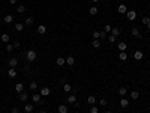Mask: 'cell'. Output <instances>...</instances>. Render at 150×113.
<instances>
[{"label": "cell", "instance_id": "obj_48", "mask_svg": "<svg viewBox=\"0 0 150 113\" xmlns=\"http://www.w3.org/2000/svg\"><path fill=\"white\" fill-rule=\"evenodd\" d=\"M107 113H111V112H107Z\"/></svg>", "mask_w": 150, "mask_h": 113}, {"label": "cell", "instance_id": "obj_28", "mask_svg": "<svg viewBox=\"0 0 150 113\" xmlns=\"http://www.w3.org/2000/svg\"><path fill=\"white\" fill-rule=\"evenodd\" d=\"M138 96H140V92H138V91H132V92H131V98H132V100H137Z\"/></svg>", "mask_w": 150, "mask_h": 113}, {"label": "cell", "instance_id": "obj_4", "mask_svg": "<svg viewBox=\"0 0 150 113\" xmlns=\"http://www.w3.org/2000/svg\"><path fill=\"white\" fill-rule=\"evenodd\" d=\"M8 63H9L11 68H15V66L18 65V59H17V57H11L9 60H8Z\"/></svg>", "mask_w": 150, "mask_h": 113}, {"label": "cell", "instance_id": "obj_39", "mask_svg": "<svg viewBox=\"0 0 150 113\" xmlns=\"http://www.w3.org/2000/svg\"><path fill=\"white\" fill-rule=\"evenodd\" d=\"M14 48H15V47H14V44H8V45H6V50H8V51H12Z\"/></svg>", "mask_w": 150, "mask_h": 113}, {"label": "cell", "instance_id": "obj_17", "mask_svg": "<svg viewBox=\"0 0 150 113\" xmlns=\"http://www.w3.org/2000/svg\"><path fill=\"white\" fill-rule=\"evenodd\" d=\"M131 33H132L134 36H135V38H141V33H140V30L137 29V27H134V29L131 30Z\"/></svg>", "mask_w": 150, "mask_h": 113}, {"label": "cell", "instance_id": "obj_11", "mask_svg": "<svg viewBox=\"0 0 150 113\" xmlns=\"http://www.w3.org/2000/svg\"><path fill=\"white\" fill-rule=\"evenodd\" d=\"M33 109H35V106H32V104H26V106H24V112H26V113H32Z\"/></svg>", "mask_w": 150, "mask_h": 113}, {"label": "cell", "instance_id": "obj_47", "mask_svg": "<svg viewBox=\"0 0 150 113\" xmlns=\"http://www.w3.org/2000/svg\"><path fill=\"white\" fill-rule=\"evenodd\" d=\"M41 113H47V112H45V110H42V112H41Z\"/></svg>", "mask_w": 150, "mask_h": 113}, {"label": "cell", "instance_id": "obj_32", "mask_svg": "<svg viewBox=\"0 0 150 113\" xmlns=\"http://www.w3.org/2000/svg\"><path fill=\"white\" fill-rule=\"evenodd\" d=\"M128 94V91H126V87H120L119 89V95H122V96H125Z\"/></svg>", "mask_w": 150, "mask_h": 113}, {"label": "cell", "instance_id": "obj_26", "mask_svg": "<svg viewBox=\"0 0 150 113\" xmlns=\"http://www.w3.org/2000/svg\"><path fill=\"white\" fill-rule=\"evenodd\" d=\"M57 110H59V113H68V107L62 104V106H59V109H57Z\"/></svg>", "mask_w": 150, "mask_h": 113}, {"label": "cell", "instance_id": "obj_19", "mask_svg": "<svg viewBox=\"0 0 150 113\" xmlns=\"http://www.w3.org/2000/svg\"><path fill=\"white\" fill-rule=\"evenodd\" d=\"M32 100H33V103H41V94H33Z\"/></svg>", "mask_w": 150, "mask_h": 113}, {"label": "cell", "instance_id": "obj_34", "mask_svg": "<svg viewBox=\"0 0 150 113\" xmlns=\"http://www.w3.org/2000/svg\"><path fill=\"white\" fill-rule=\"evenodd\" d=\"M141 23H143V24H146V26H147V24L150 23V18H149V17H143V20H141Z\"/></svg>", "mask_w": 150, "mask_h": 113}, {"label": "cell", "instance_id": "obj_44", "mask_svg": "<svg viewBox=\"0 0 150 113\" xmlns=\"http://www.w3.org/2000/svg\"><path fill=\"white\" fill-rule=\"evenodd\" d=\"M9 3H11V5H15V3H17V0H9Z\"/></svg>", "mask_w": 150, "mask_h": 113}, {"label": "cell", "instance_id": "obj_42", "mask_svg": "<svg viewBox=\"0 0 150 113\" xmlns=\"http://www.w3.org/2000/svg\"><path fill=\"white\" fill-rule=\"evenodd\" d=\"M11 112H12V113H18V107H17V106L12 107V109H11Z\"/></svg>", "mask_w": 150, "mask_h": 113}, {"label": "cell", "instance_id": "obj_21", "mask_svg": "<svg viewBox=\"0 0 150 113\" xmlns=\"http://www.w3.org/2000/svg\"><path fill=\"white\" fill-rule=\"evenodd\" d=\"M23 29H24L23 23H15V30H17V32H23Z\"/></svg>", "mask_w": 150, "mask_h": 113}, {"label": "cell", "instance_id": "obj_35", "mask_svg": "<svg viewBox=\"0 0 150 113\" xmlns=\"http://www.w3.org/2000/svg\"><path fill=\"white\" fill-rule=\"evenodd\" d=\"M90 113H99V109L96 107V106H92L90 107Z\"/></svg>", "mask_w": 150, "mask_h": 113}, {"label": "cell", "instance_id": "obj_49", "mask_svg": "<svg viewBox=\"0 0 150 113\" xmlns=\"http://www.w3.org/2000/svg\"><path fill=\"white\" fill-rule=\"evenodd\" d=\"M105 2H108V0H105Z\"/></svg>", "mask_w": 150, "mask_h": 113}, {"label": "cell", "instance_id": "obj_5", "mask_svg": "<svg viewBox=\"0 0 150 113\" xmlns=\"http://www.w3.org/2000/svg\"><path fill=\"white\" fill-rule=\"evenodd\" d=\"M51 94V89H50V87H42V89H41V95H44V96H48V95H50Z\"/></svg>", "mask_w": 150, "mask_h": 113}, {"label": "cell", "instance_id": "obj_30", "mask_svg": "<svg viewBox=\"0 0 150 113\" xmlns=\"http://www.w3.org/2000/svg\"><path fill=\"white\" fill-rule=\"evenodd\" d=\"M92 45L95 47V48H99V47H101V42H99V39H93V41H92Z\"/></svg>", "mask_w": 150, "mask_h": 113}, {"label": "cell", "instance_id": "obj_33", "mask_svg": "<svg viewBox=\"0 0 150 113\" xmlns=\"http://www.w3.org/2000/svg\"><path fill=\"white\" fill-rule=\"evenodd\" d=\"M17 11L20 12V14H23V12L26 11V8H24V5H18V8H17Z\"/></svg>", "mask_w": 150, "mask_h": 113}, {"label": "cell", "instance_id": "obj_20", "mask_svg": "<svg viewBox=\"0 0 150 113\" xmlns=\"http://www.w3.org/2000/svg\"><path fill=\"white\" fill-rule=\"evenodd\" d=\"M98 12H99V9H98L96 6H92L90 9H89V14H90V15H96Z\"/></svg>", "mask_w": 150, "mask_h": 113}, {"label": "cell", "instance_id": "obj_40", "mask_svg": "<svg viewBox=\"0 0 150 113\" xmlns=\"http://www.w3.org/2000/svg\"><path fill=\"white\" fill-rule=\"evenodd\" d=\"M99 104H101V106H107V100H105V98H101V100H99Z\"/></svg>", "mask_w": 150, "mask_h": 113}, {"label": "cell", "instance_id": "obj_3", "mask_svg": "<svg viewBox=\"0 0 150 113\" xmlns=\"http://www.w3.org/2000/svg\"><path fill=\"white\" fill-rule=\"evenodd\" d=\"M117 12H119V14H126V12H128L126 5H123V3H122V5H119V6H117Z\"/></svg>", "mask_w": 150, "mask_h": 113}, {"label": "cell", "instance_id": "obj_2", "mask_svg": "<svg viewBox=\"0 0 150 113\" xmlns=\"http://www.w3.org/2000/svg\"><path fill=\"white\" fill-rule=\"evenodd\" d=\"M126 17H128L129 21H134V20L137 18V12H135V11H128V12H126Z\"/></svg>", "mask_w": 150, "mask_h": 113}, {"label": "cell", "instance_id": "obj_12", "mask_svg": "<svg viewBox=\"0 0 150 113\" xmlns=\"http://www.w3.org/2000/svg\"><path fill=\"white\" fill-rule=\"evenodd\" d=\"M8 75H9L11 78H14V77H17V70L15 68H11L9 71H8Z\"/></svg>", "mask_w": 150, "mask_h": 113}, {"label": "cell", "instance_id": "obj_15", "mask_svg": "<svg viewBox=\"0 0 150 113\" xmlns=\"http://www.w3.org/2000/svg\"><path fill=\"white\" fill-rule=\"evenodd\" d=\"M45 32H47V27L44 26V24H41V26H38V33H39V35H44Z\"/></svg>", "mask_w": 150, "mask_h": 113}, {"label": "cell", "instance_id": "obj_16", "mask_svg": "<svg viewBox=\"0 0 150 113\" xmlns=\"http://www.w3.org/2000/svg\"><path fill=\"white\" fill-rule=\"evenodd\" d=\"M119 59L122 60V62L128 60V54H126V51H120V54H119Z\"/></svg>", "mask_w": 150, "mask_h": 113}, {"label": "cell", "instance_id": "obj_6", "mask_svg": "<svg viewBox=\"0 0 150 113\" xmlns=\"http://www.w3.org/2000/svg\"><path fill=\"white\" fill-rule=\"evenodd\" d=\"M143 51H140V50H137L135 51V53H134V57H135V60H141V59H143Z\"/></svg>", "mask_w": 150, "mask_h": 113}, {"label": "cell", "instance_id": "obj_1", "mask_svg": "<svg viewBox=\"0 0 150 113\" xmlns=\"http://www.w3.org/2000/svg\"><path fill=\"white\" fill-rule=\"evenodd\" d=\"M36 57H38V53H36V50H29L26 53V59L29 60V62H35Z\"/></svg>", "mask_w": 150, "mask_h": 113}, {"label": "cell", "instance_id": "obj_45", "mask_svg": "<svg viewBox=\"0 0 150 113\" xmlns=\"http://www.w3.org/2000/svg\"><path fill=\"white\" fill-rule=\"evenodd\" d=\"M147 29H149V30H150V23H149V24H147Z\"/></svg>", "mask_w": 150, "mask_h": 113}, {"label": "cell", "instance_id": "obj_23", "mask_svg": "<svg viewBox=\"0 0 150 113\" xmlns=\"http://www.w3.org/2000/svg\"><path fill=\"white\" fill-rule=\"evenodd\" d=\"M87 103L90 104V106H93V104L96 103V98H95V96H93V95H90V96H87Z\"/></svg>", "mask_w": 150, "mask_h": 113}, {"label": "cell", "instance_id": "obj_7", "mask_svg": "<svg viewBox=\"0 0 150 113\" xmlns=\"http://www.w3.org/2000/svg\"><path fill=\"white\" fill-rule=\"evenodd\" d=\"M126 47H128V45H126V42H123V41L117 44V48H119L120 51H126Z\"/></svg>", "mask_w": 150, "mask_h": 113}, {"label": "cell", "instance_id": "obj_10", "mask_svg": "<svg viewBox=\"0 0 150 113\" xmlns=\"http://www.w3.org/2000/svg\"><path fill=\"white\" fill-rule=\"evenodd\" d=\"M56 63H57L59 66H63L65 63H66V59H65V57H57V59H56Z\"/></svg>", "mask_w": 150, "mask_h": 113}, {"label": "cell", "instance_id": "obj_25", "mask_svg": "<svg viewBox=\"0 0 150 113\" xmlns=\"http://www.w3.org/2000/svg\"><path fill=\"white\" fill-rule=\"evenodd\" d=\"M111 35L119 36L120 35V29H119V27H113V29H111Z\"/></svg>", "mask_w": 150, "mask_h": 113}, {"label": "cell", "instance_id": "obj_41", "mask_svg": "<svg viewBox=\"0 0 150 113\" xmlns=\"http://www.w3.org/2000/svg\"><path fill=\"white\" fill-rule=\"evenodd\" d=\"M107 32H101V36H99V38H102V39H107Z\"/></svg>", "mask_w": 150, "mask_h": 113}, {"label": "cell", "instance_id": "obj_14", "mask_svg": "<svg viewBox=\"0 0 150 113\" xmlns=\"http://www.w3.org/2000/svg\"><path fill=\"white\" fill-rule=\"evenodd\" d=\"M120 106H122V107H123V109H125V107H128V106H129V101H128V100H126V98H125V96H122V100H120Z\"/></svg>", "mask_w": 150, "mask_h": 113}, {"label": "cell", "instance_id": "obj_24", "mask_svg": "<svg viewBox=\"0 0 150 113\" xmlns=\"http://www.w3.org/2000/svg\"><path fill=\"white\" fill-rule=\"evenodd\" d=\"M68 103L75 104V103H77V96H75V95H69V96H68Z\"/></svg>", "mask_w": 150, "mask_h": 113}, {"label": "cell", "instance_id": "obj_43", "mask_svg": "<svg viewBox=\"0 0 150 113\" xmlns=\"http://www.w3.org/2000/svg\"><path fill=\"white\" fill-rule=\"evenodd\" d=\"M20 45H21V44H20V42H18V41H15V42H14V47H15V48H18V47H20Z\"/></svg>", "mask_w": 150, "mask_h": 113}, {"label": "cell", "instance_id": "obj_46", "mask_svg": "<svg viewBox=\"0 0 150 113\" xmlns=\"http://www.w3.org/2000/svg\"><path fill=\"white\" fill-rule=\"evenodd\" d=\"M92 2H93V3H96V2H99V0H92Z\"/></svg>", "mask_w": 150, "mask_h": 113}, {"label": "cell", "instance_id": "obj_18", "mask_svg": "<svg viewBox=\"0 0 150 113\" xmlns=\"http://www.w3.org/2000/svg\"><path fill=\"white\" fill-rule=\"evenodd\" d=\"M3 21H5L6 24H9V23H12V21H14V17H12L11 14H9V15H5V18H3Z\"/></svg>", "mask_w": 150, "mask_h": 113}, {"label": "cell", "instance_id": "obj_13", "mask_svg": "<svg viewBox=\"0 0 150 113\" xmlns=\"http://www.w3.org/2000/svg\"><path fill=\"white\" fill-rule=\"evenodd\" d=\"M66 63L72 66V65L75 63V57H74V56H68V57H66Z\"/></svg>", "mask_w": 150, "mask_h": 113}, {"label": "cell", "instance_id": "obj_29", "mask_svg": "<svg viewBox=\"0 0 150 113\" xmlns=\"http://www.w3.org/2000/svg\"><path fill=\"white\" fill-rule=\"evenodd\" d=\"M24 23H26L27 26H32V24H33V17H27L26 20H24Z\"/></svg>", "mask_w": 150, "mask_h": 113}, {"label": "cell", "instance_id": "obj_36", "mask_svg": "<svg viewBox=\"0 0 150 113\" xmlns=\"http://www.w3.org/2000/svg\"><path fill=\"white\" fill-rule=\"evenodd\" d=\"M99 36H101V32H93V39H99Z\"/></svg>", "mask_w": 150, "mask_h": 113}, {"label": "cell", "instance_id": "obj_37", "mask_svg": "<svg viewBox=\"0 0 150 113\" xmlns=\"http://www.w3.org/2000/svg\"><path fill=\"white\" fill-rule=\"evenodd\" d=\"M36 87H38V83H36V82H32V83H30V89H32V91H35Z\"/></svg>", "mask_w": 150, "mask_h": 113}, {"label": "cell", "instance_id": "obj_50", "mask_svg": "<svg viewBox=\"0 0 150 113\" xmlns=\"http://www.w3.org/2000/svg\"><path fill=\"white\" fill-rule=\"evenodd\" d=\"M117 113H119V112H117Z\"/></svg>", "mask_w": 150, "mask_h": 113}, {"label": "cell", "instance_id": "obj_8", "mask_svg": "<svg viewBox=\"0 0 150 113\" xmlns=\"http://www.w3.org/2000/svg\"><path fill=\"white\" fill-rule=\"evenodd\" d=\"M0 39H2V42H5V44H8V42H9V39H11V36L8 35V33H3L2 36H0Z\"/></svg>", "mask_w": 150, "mask_h": 113}, {"label": "cell", "instance_id": "obj_31", "mask_svg": "<svg viewBox=\"0 0 150 113\" xmlns=\"http://www.w3.org/2000/svg\"><path fill=\"white\" fill-rule=\"evenodd\" d=\"M27 96L29 95H27L26 92H21V94H20V100H21V101H27Z\"/></svg>", "mask_w": 150, "mask_h": 113}, {"label": "cell", "instance_id": "obj_22", "mask_svg": "<svg viewBox=\"0 0 150 113\" xmlns=\"http://www.w3.org/2000/svg\"><path fill=\"white\" fill-rule=\"evenodd\" d=\"M107 39H108V42L114 44V42L117 41V36H114V35H108V36H107Z\"/></svg>", "mask_w": 150, "mask_h": 113}, {"label": "cell", "instance_id": "obj_9", "mask_svg": "<svg viewBox=\"0 0 150 113\" xmlns=\"http://www.w3.org/2000/svg\"><path fill=\"white\" fill-rule=\"evenodd\" d=\"M15 91H17L18 94L24 92V86H23V83H17V84H15Z\"/></svg>", "mask_w": 150, "mask_h": 113}, {"label": "cell", "instance_id": "obj_38", "mask_svg": "<svg viewBox=\"0 0 150 113\" xmlns=\"http://www.w3.org/2000/svg\"><path fill=\"white\" fill-rule=\"evenodd\" d=\"M104 32H107V33H110V32H111V26H110V24H107V26L104 27Z\"/></svg>", "mask_w": 150, "mask_h": 113}, {"label": "cell", "instance_id": "obj_27", "mask_svg": "<svg viewBox=\"0 0 150 113\" xmlns=\"http://www.w3.org/2000/svg\"><path fill=\"white\" fill-rule=\"evenodd\" d=\"M63 91H65V92H71V91H72L71 84H69V83H63Z\"/></svg>", "mask_w": 150, "mask_h": 113}]
</instances>
